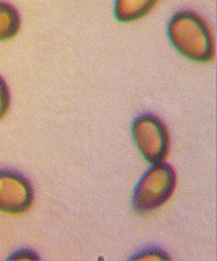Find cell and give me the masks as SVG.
<instances>
[{
    "instance_id": "obj_1",
    "label": "cell",
    "mask_w": 217,
    "mask_h": 261,
    "mask_svg": "<svg viewBox=\"0 0 217 261\" xmlns=\"http://www.w3.org/2000/svg\"><path fill=\"white\" fill-rule=\"evenodd\" d=\"M168 38L173 48L185 58L200 64L215 59L213 31L194 10H181L173 15L168 25Z\"/></svg>"
},
{
    "instance_id": "obj_2",
    "label": "cell",
    "mask_w": 217,
    "mask_h": 261,
    "mask_svg": "<svg viewBox=\"0 0 217 261\" xmlns=\"http://www.w3.org/2000/svg\"><path fill=\"white\" fill-rule=\"evenodd\" d=\"M177 186L172 166L159 162L153 164L137 184L132 195V207L138 214H147L163 206Z\"/></svg>"
},
{
    "instance_id": "obj_3",
    "label": "cell",
    "mask_w": 217,
    "mask_h": 261,
    "mask_svg": "<svg viewBox=\"0 0 217 261\" xmlns=\"http://www.w3.org/2000/svg\"><path fill=\"white\" fill-rule=\"evenodd\" d=\"M131 132L137 148L148 163L156 164L168 158L171 140L167 126L158 117L141 114L133 120Z\"/></svg>"
},
{
    "instance_id": "obj_4",
    "label": "cell",
    "mask_w": 217,
    "mask_h": 261,
    "mask_svg": "<svg viewBox=\"0 0 217 261\" xmlns=\"http://www.w3.org/2000/svg\"><path fill=\"white\" fill-rule=\"evenodd\" d=\"M34 200V190L26 176L17 171L0 170V211L8 214L28 212Z\"/></svg>"
},
{
    "instance_id": "obj_5",
    "label": "cell",
    "mask_w": 217,
    "mask_h": 261,
    "mask_svg": "<svg viewBox=\"0 0 217 261\" xmlns=\"http://www.w3.org/2000/svg\"><path fill=\"white\" fill-rule=\"evenodd\" d=\"M158 0H116L115 16L121 23L142 19L152 12Z\"/></svg>"
},
{
    "instance_id": "obj_6",
    "label": "cell",
    "mask_w": 217,
    "mask_h": 261,
    "mask_svg": "<svg viewBox=\"0 0 217 261\" xmlns=\"http://www.w3.org/2000/svg\"><path fill=\"white\" fill-rule=\"evenodd\" d=\"M22 18L17 8L0 0V41L13 39L19 32Z\"/></svg>"
},
{
    "instance_id": "obj_7",
    "label": "cell",
    "mask_w": 217,
    "mask_h": 261,
    "mask_svg": "<svg viewBox=\"0 0 217 261\" xmlns=\"http://www.w3.org/2000/svg\"><path fill=\"white\" fill-rule=\"evenodd\" d=\"M10 107V92L6 81L0 76V120L8 112Z\"/></svg>"
},
{
    "instance_id": "obj_8",
    "label": "cell",
    "mask_w": 217,
    "mask_h": 261,
    "mask_svg": "<svg viewBox=\"0 0 217 261\" xmlns=\"http://www.w3.org/2000/svg\"><path fill=\"white\" fill-rule=\"evenodd\" d=\"M169 254L158 248H149L137 253L131 260H170Z\"/></svg>"
},
{
    "instance_id": "obj_9",
    "label": "cell",
    "mask_w": 217,
    "mask_h": 261,
    "mask_svg": "<svg viewBox=\"0 0 217 261\" xmlns=\"http://www.w3.org/2000/svg\"><path fill=\"white\" fill-rule=\"evenodd\" d=\"M38 257L32 250H20V251L14 253L12 257H9V260H39Z\"/></svg>"
}]
</instances>
